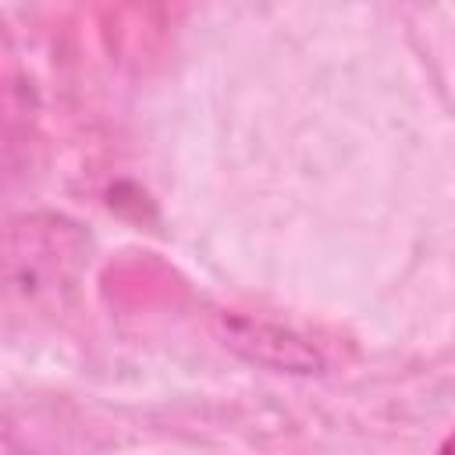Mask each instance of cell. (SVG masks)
<instances>
[{
  "label": "cell",
  "mask_w": 455,
  "mask_h": 455,
  "mask_svg": "<svg viewBox=\"0 0 455 455\" xmlns=\"http://www.w3.org/2000/svg\"><path fill=\"white\" fill-rule=\"evenodd\" d=\"M231 334V345H245V355L263 363V366H274V370H291V373H313L320 366V355L313 348H306L299 338L277 331V327H267V323H231L228 327Z\"/></svg>",
  "instance_id": "obj_2"
},
{
  "label": "cell",
  "mask_w": 455,
  "mask_h": 455,
  "mask_svg": "<svg viewBox=\"0 0 455 455\" xmlns=\"http://www.w3.org/2000/svg\"><path fill=\"white\" fill-rule=\"evenodd\" d=\"M0 455H18V451H14V448H11V444L0 437Z\"/></svg>",
  "instance_id": "obj_3"
},
{
  "label": "cell",
  "mask_w": 455,
  "mask_h": 455,
  "mask_svg": "<svg viewBox=\"0 0 455 455\" xmlns=\"http://www.w3.org/2000/svg\"><path fill=\"white\" fill-rule=\"evenodd\" d=\"M89 263L92 238L68 213H18L0 224V299L18 309H68Z\"/></svg>",
  "instance_id": "obj_1"
}]
</instances>
